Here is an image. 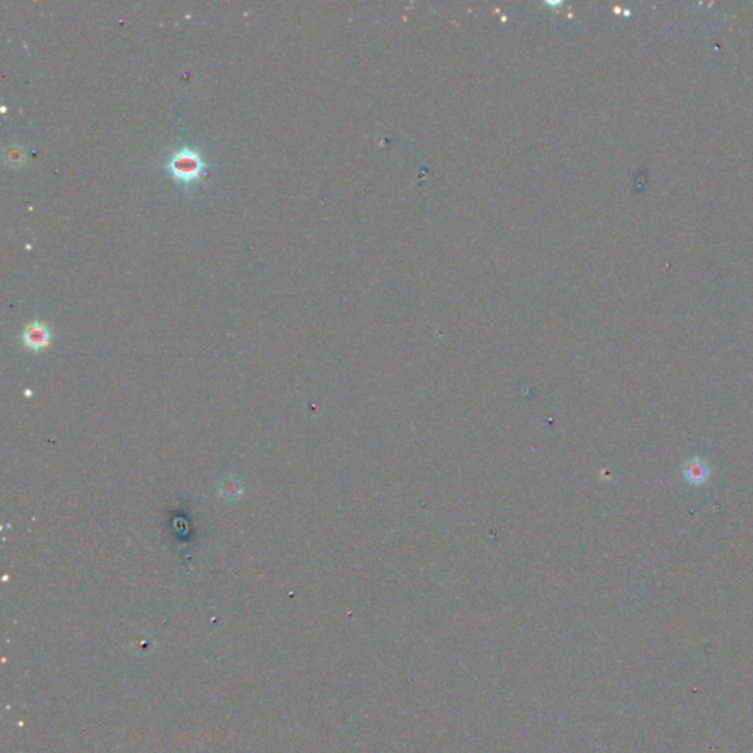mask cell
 Wrapping results in <instances>:
<instances>
[{
  "label": "cell",
  "instance_id": "1",
  "mask_svg": "<svg viewBox=\"0 0 753 753\" xmlns=\"http://www.w3.org/2000/svg\"><path fill=\"white\" fill-rule=\"evenodd\" d=\"M207 168L203 155L192 146H183L175 150L165 164V170L175 181L184 186H192L202 179Z\"/></svg>",
  "mask_w": 753,
  "mask_h": 753
},
{
  "label": "cell",
  "instance_id": "2",
  "mask_svg": "<svg viewBox=\"0 0 753 753\" xmlns=\"http://www.w3.org/2000/svg\"><path fill=\"white\" fill-rule=\"evenodd\" d=\"M52 339L50 330L38 321H34L28 324V326L23 331V341L28 349L40 350L46 346H49Z\"/></svg>",
  "mask_w": 753,
  "mask_h": 753
},
{
  "label": "cell",
  "instance_id": "3",
  "mask_svg": "<svg viewBox=\"0 0 753 753\" xmlns=\"http://www.w3.org/2000/svg\"><path fill=\"white\" fill-rule=\"evenodd\" d=\"M710 474V471L708 468V464L705 461H702V459H692V461L686 462L684 465V469H683V475H684V480L687 481V483L690 486H702L704 483H706V480Z\"/></svg>",
  "mask_w": 753,
  "mask_h": 753
},
{
  "label": "cell",
  "instance_id": "4",
  "mask_svg": "<svg viewBox=\"0 0 753 753\" xmlns=\"http://www.w3.org/2000/svg\"><path fill=\"white\" fill-rule=\"evenodd\" d=\"M25 150L21 148V146H9V148L5 150V161L6 164H9L10 166H15V165H23L25 162Z\"/></svg>",
  "mask_w": 753,
  "mask_h": 753
}]
</instances>
